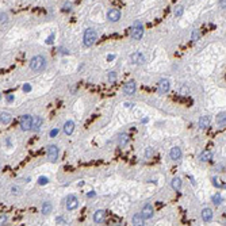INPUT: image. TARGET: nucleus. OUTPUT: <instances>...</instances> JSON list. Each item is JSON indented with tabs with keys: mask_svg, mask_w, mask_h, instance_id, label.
<instances>
[{
	"mask_svg": "<svg viewBox=\"0 0 226 226\" xmlns=\"http://www.w3.org/2000/svg\"><path fill=\"white\" fill-rule=\"evenodd\" d=\"M11 115L8 114V112L6 111H2V114H0V122H2V125H8L11 122Z\"/></svg>",
	"mask_w": 226,
	"mask_h": 226,
	"instance_id": "f3484780",
	"label": "nucleus"
},
{
	"mask_svg": "<svg viewBox=\"0 0 226 226\" xmlns=\"http://www.w3.org/2000/svg\"><path fill=\"white\" fill-rule=\"evenodd\" d=\"M104 217H106V213H104L103 210H98V211L93 214V221H95L96 224H102L104 221Z\"/></svg>",
	"mask_w": 226,
	"mask_h": 226,
	"instance_id": "2eb2a0df",
	"label": "nucleus"
},
{
	"mask_svg": "<svg viewBox=\"0 0 226 226\" xmlns=\"http://www.w3.org/2000/svg\"><path fill=\"white\" fill-rule=\"evenodd\" d=\"M217 122H218V125H221V126H226V114H221V115H218Z\"/></svg>",
	"mask_w": 226,
	"mask_h": 226,
	"instance_id": "5701e85b",
	"label": "nucleus"
},
{
	"mask_svg": "<svg viewBox=\"0 0 226 226\" xmlns=\"http://www.w3.org/2000/svg\"><path fill=\"white\" fill-rule=\"evenodd\" d=\"M48 183H49V179L45 177V176H41L40 179H38V184L40 186H45V184H48Z\"/></svg>",
	"mask_w": 226,
	"mask_h": 226,
	"instance_id": "bb28decb",
	"label": "nucleus"
},
{
	"mask_svg": "<svg viewBox=\"0 0 226 226\" xmlns=\"http://www.w3.org/2000/svg\"><path fill=\"white\" fill-rule=\"evenodd\" d=\"M45 67H46V60H45V57H42V56H35V57L31 58V61H30V68H31V71L40 72V71H44Z\"/></svg>",
	"mask_w": 226,
	"mask_h": 226,
	"instance_id": "f257e3e1",
	"label": "nucleus"
},
{
	"mask_svg": "<svg viewBox=\"0 0 226 226\" xmlns=\"http://www.w3.org/2000/svg\"><path fill=\"white\" fill-rule=\"evenodd\" d=\"M41 125H42V119L40 116H35V118H33V130L38 131L41 129Z\"/></svg>",
	"mask_w": 226,
	"mask_h": 226,
	"instance_id": "4be33fe9",
	"label": "nucleus"
},
{
	"mask_svg": "<svg viewBox=\"0 0 226 226\" xmlns=\"http://www.w3.org/2000/svg\"><path fill=\"white\" fill-rule=\"evenodd\" d=\"M199 38H200L199 31H198V30H194V31H192V35H191V40H192V41H198Z\"/></svg>",
	"mask_w": 226,
	"mask_h": 226,
	"instance_id": "cd10ccee",
	"label": "nucleus"
},
{
	"mask_svg": "<svg viewBox=\"0 0 226 226\" xmlns=\"http://www.w3.org/2000/svg\"><path fill=\"white\" fill-rule=\"evenodd\" d=\"M48 157L50 158L52 162H56L57 161V157H58V148L56 145H49L48 146Z\"/></svg>",
	"mask_w": 226,
	"mask_h": 226,
	"instance_id": "39448f33",
	"label": "nucleus"
},
{
	"mask_svg": "<svg viewBox=\"0 0 226 226\" xmlns=\"http://www.w3.org/2000/svg\"><path fill=\"white\" fill-rule=\"evenodd\" d=\"M73 130H75V123H73L72 120H67V122L64 123V133L67 135H71L73 133Z\"/></svg>",
	"mask_w": 226,
	"mask_h": 226,
	"instance_id": "ddd939ff",
	"label": "nucleus"
},
{
	"mask_svg": "<svg viewBox=\"0 0 226 226\" xmlns=\"http://www.w3.org/2000/svg\"><path fill=\"white\" fill-rule=\"evenodd\" d=\"M21 129L23 131H29L33 129V116L31 115H23L21 118Z\"/></svg>",
	"mask_w": 226,
	"mask_h": 226,
	"instance_id": "7ed1b4c3",
	"label": "nucleus"
},
{
	"mask_svg": "<svg viewBox=\"0 0 226 226\" xmlns=\"http://www.w3.org/2000/svg\"><path fill=\"white\" fill-rule=\"evenodd\" d=\"M92 196H95V192H91V194H88V198H92Z\"/></svg>",
	"mask_w": 226,
	"mask_h": 226,
	"instance_id": "a19ab883",
	"label": "nucleus"
},
{
	"mask_svg": "<svg viewBox=\"0 0 226 226\" xmlns=\"http://www.w3.org/2000/svg\"><path fill=\"white\" fill-rule=\"evenodd\" d=\"M118 141H119V145H122V146L126 145L127 141H129V135H127V134H120Z\"/></svg>",
	"mask_w": 226,
	"mask_h": 226,
	"instance_id": "b1692460",
	"label": "nucleus"
},
{
	"mask_svg": "<svg viewBox=\"0 0 226 226\" xmlns=\"http://www.w3.org/2000/svg\"><path fill=\"white\" fill-rule=\"evenodd\" d=\"M171 85H169V81L167 79H161L158 81V92L160 93H167L169 91Z\"/></svg>",
	"mask_w": 226,
	"mask_h": 226,
	"instance_id": "9d476101",
	"label": "nucleus"
},
{
	"mask_svg": "<svg viewBox=\"0 0 226 226\" xmlns=\"http://www.w3.org/2000/svg\"><path fill=\"white\" fill-rule=\"evenodd\" d=\"M171 186H172V188L175 191H179L181 188V179L180 177H173L172 179V183H171Z\"/></svg>",
	"mask_w": 226,
	"mask_h": 226,
	"instance_id": "6ab92c4d",
	"label": "nucleus"
},
{
	"mask_svg": "<svg viewBox=\"0 0 226 226\" xmlns=\"http://www.w3.org/2000/svg\"><path fill=\"white\" fill-rule=\"evenodd\" d=\"M23 91H25V92H30L31 91V85L30 84H25V85H23Z\"/></svg>",
	"mask_w": 226,
	"mask_h": 226,
	"instance_id": "2f4dec72",
	"label": "nucleus"
},
{
	"mask_svg": "<svg viewBox=\"0 0 226 226\" xmlns=\"http://www.w3.org/2000/svg\"><path fill=\"white\" fill-rule=\"evenodd\" d=\"M141 214H142V217H144V219H150L154 215V210H153V207H152L150 205H146L145 207L142 209V211H141Z\"/></svg>",
	"mask_w": 226,
	"mask_h": 226,
	"instance_id": "9b49d317",
	"label": "nucleus"
},
{
	"mask_svg": "<svg viewBox=\"0 0 226 226\" xmlns=\"http://www.w3.org/2000/svg\"><path fill=\"white\" fill-rule=\"evenodd\" d=\"M107 19L110 22H118L120 19V11L119 10H115V8H111L108 10L107 12Z\"/></svg>",
	"mask_w": 226,
	"mask_h": 226,
	"instance_id": "423d86ee",
	"label": "nucleus"
},
{
	"mask_svg": "<svg viewBox=\"0 0 226 226\" xmlns=\"http://www.w3.org/2000/svg\"><path fill=\"white\" fill-rule=\"evenodd\" d=\"M144 217H142V214H135V215L133 217V225H135V226H141V225H144Z\"/></svg>",
	"mask_w": 226,
	"mask_h": 226,
	"instance_id": "412c9836",
	"label": "nucleus"
},
{
	"mask_svg": "<svg viewBox=\"0 0 226 226\" xmlns=\"http://www.w3.org/2000/svg\"><path fill=\"white\" fill-rule=\"evenodd\" d=\"M211 158H213V153H211V152H209V150H205V152H202V153L199 154V160H200V161H203V162L210 161Z\"/></svg>",
	"mask_w": 226,
	"mask_h": 226,
	"instance_id": "a211bd4d",
	"label": "nucleus"
},
{
	"mask_svg": "<svg viewBox=\"0 0 226 226\" xmlns=\"http://www.w3.org/2000/svg\"><path fill=\"white\" fill-rule=\"evenodd\" d=\"M57 224H60V225H65L64 218H57Z\"/></svg>",
	"mask_w": 226,
	"mask_h": 226,
	"instance_id": "c9c22d12",
	"label": "nucleus"
},
{
	"mask_svg": "<svg viewBox=\"0 0 226 226\" xmlns=\"http://www.w3.org/2000/svg\"><path fill=\"white\" fill-rule=\"evenodd\" d=\"M219 6L222 8H226V0H219Z\"/></svg>",
	"mask_w": 226,
	"mask_h": 226,
	"instance_id": "f704fd0d",
	"label": "nucleus"
},
{
	"mask_svg": "<svg viewBox=\"0 0 226 226\" xmlns=\"http://www.w3.org/2000/svg\"><path fill=\"white\" fill-rule=\"evenodd\" d=\"M114 58H115V56H114V54H110V56L107 57V60H108V61H111V60H114Z\"/></svg>",
	"mask_w": 226,
	"mask_h": 226,
	"instance_id": "ea45409f",
	"label": "nucleus"
},
{
	"mask_svg": "<svg viewBox=\"0 0 226 226\" xmlns=\"http://www.w3.org/2000/svg\"><path fill=\"white\" fill-rule=\"evenodd\" d=\"M79 206V199L75 195H69L67 198V209L68 210H75Z\"/></svg>",
	"mask_w": 226,
	"mask_h": 226,
	"instance_id": "0eeeda50",
	"label": "nucleus"
},
{
	"mask_svg": "<svg viewBox=\"0 0 226 226\" xmlns=\"http://www.w3.org/2000/svg\"><path fill=\"white\" fill-rule=\"evenodd\" d=\"M7 221V218H6V215H2V218H0V222H2V225L4 224V222Z\"/></svg>",
	"mask_w": 226,
	"mask_h": 226,
	"instance_id": "4c0bfd02",
	"label": "nucleus"
},
{
	"mask_svg": "<svg viewBox=\"0 0 226 226\" xmlns=\"http://www.w3.org/2000/svg\"><path fill=\"white\" fill-rule=\"evenodd\" d=\"M14 100V95H7V102H12Z\"/></svg>",
	"mask_w": 226,
	"mask_h": 226,
	"instance_id": "e433bc0d",
	"label": "nucleus"
},
{
	"mask_svg": "<svg viewBox=\"0 0 226 226\" xmlns=\"http://www.w3.org/2000/svg\"><path fill=\"white\" fill-rule=\"evenodd\" d=\"M169 156H171V158H172V160H175V161L180 160L181 158V150H180V148H177V146L172 148V149H171V152H169Z\"/></svg>",
	"mask_w": 226,
	"mask_h": 226,
	"instance_id": "f8f14e48",
	"label": "nucleus"
},
{
	"mask_svg": "<svg viewBox=\"0 0 226 226\" xmlns=\"http://www.w3.org/2000/svg\"><path fill=\"white\" fill-rule=\"evenodd\" d=\"M0 22H2V25L7 23V14H6V12H2V14H0Z\"/></svg>",
	"mask_w": 226,
	"mask_h": 226,
	"instance_id": "c85d7f7f",
	"label": "nucleus"
},
{
	"mask_svg": "<svg viewBox=\"0 0 226 226\" xmlns=\"http://www.w3.org/2000/svg\"><path fill=\"white\" fill-rule=\"evenodd\" d=\"M58 134V129H53L52 131H50V137H56Z\"/></svg>",
	"mask_w": 226,
	"mask_h": 226,
	"instance_id": "72a5a7b5",
	"label": "nucleus"
},
{
	"mask_svg": "<svg viewBox=\"0 0 226 226\" xmlns=\"http://www.w3.org/2000/svg\"><path fill=\"white\" fill-rule=\"evenodd\" d=\"M131 38L133 40H141V38L144 37V27L141 25H135L134 27H131Z\"/></svg>",
	"mask_w": 226,
	"mask_h": 226,
	"instance_id": "20e7f679",
	"label": "nucleus"
},
{
	"mask_svg": "<svg viewBox=\"0 0 226 226\" xmlns=\"http://www.w3.org/2000/svg\"><path fill=\"white\" fill-rule=\"evenodd\" d=\"M123 92H125V95H133L135 92V83L133 80L127 81V83L123 85Z\"/></svg>",
	"mask_w": 226,
	"mask_h": 226,
	"instance_id": "6e6552de",
	"label": "nucleus"
},
{
	"mask_svg": "<svg viewBox=\"0 0 226 226\" xmlns=\"http://www.w3.org/2000/svg\"><path fill=\"white\" fill-rule=\"evenodd\" d=\"M52 203L50 202H44V205H42V214L44 215H48V214L52 213Z\"/></svg>",
	"mask_w": 226,
	"mask_h": 226,
	"instance_id": "aec40b11",
	"label": "nucleus"
},
{
	"mask_svg": "<svg viewBox=\"0 0 226 226\" xmlns=\"http://www.w3.org/2000/svg\"><path fill=\"white\" fill-rule=\"evenodd\" d=\"M210 122H211L210 116H207V115L200 116V118H199V127L200 129H207L210 126Z\"/></svg>",
	"mask_w": 226,
	"mask_h": 226,
	"instance_id": "4468645a",
	"label": "nucleus"
},
{
	"mask_svg": "<svg viewBox=\"0 0 226 226\" xmlns=\"http://www.w3.org/2000/svg\"><path fill=\"white\" fill-rule=\"evenodd\" d=\"M115 79H116V75H115L114 72H110V73H108V80H110L111 83H112V81H115Z\"/></svg>",
	"mask_w": 226,
	"mask_h": 226,
	"instance_id": "7c9ffc66",
	"label": "nucleus"
},
{
	"mask_svg": "<svg viewBox=\"0 0 226 226\" xmlns=\"http://www.w3.org/2000/svg\"><path fill=\"white\" fill-rule=\"evenodd\" d=\"M213 203L217 205V206H219L222 203V196L219 195V194H215V195L213 196Z\"/></svg>",
	"mask_w": 226,
	"mask_h": 226,
	"instance_id": "393cba45",
	"label": "nucleus"
},
{
	"mask_svg": "<svg viewBox=\"0 0 226 226\" xmlns=\"http://www.w3.org/2000/svg\"><path fill=\"white\" fill-rule=\"evenodd\" d=\"M52 42H53V35H50L48 38V41H46V44H52Z\"/></svg>",
	"mask_w": 226,
	"mask_h": 226,
	"instance_id": "58836bf2",
	"label": "nucleus"
},
{
	"mask_svg": "<svg viewBox=\"0 0 226 226\" xmlns=\"http://www.w3.org/2000/svg\"><path fill=\"white\" fill-rule=\"evenodd\" d=\"M130 60H131V62H134V64L141 65V64H144V62H145V56H144L142 53L137 52V53H133V54H131V56H130Z\"/></svg>",
	"mask_w": 226,
	"mask_h": 226,
	"instance_id": "1a4fd4ad",
	"label": "nucleus"
},
{
	"mask_svg": "<svg viewBox=\"0 0 226 226\" xmlns=\"http://www.w3.org/2000/svg\"><path fill=\"white\" fill-rule=\"evenodd\" d=\"M71 8H72V3L71 2H67L64 4V8H62V10H64V11H71Z\"/></svg>",
	"mask_w": 226,
	"mask_h": 226,
	"instance_id": "c756f323",
	"label": "nucleus"
},
{
	"mask_svg": "<svg viewBox=\"0 0 226 226\" xmlns=\"http://www.w3.org/2000/svg\"><path fill=\"white\" fill-rule=\"evenodd\" d=\"M98 40V34H96V31L93 29H87L84 33V45L85 46H92L93 44L96 42Z\"/></svg>",
	"mask_w": 226,
	"mask_h": 226,
	"instance_id": "f03ea898",
	"label": "nucleus"
},
{
	"mask_svg": "<svg viewBox=\"0 0 226 226\" xmlns=\"http://www.w3.org/2000/svg\"><path fill=\"white\" fill-rule=\"evenodd\" d=\"M183 11H184L183 6H177L176 8H175V15H176V16H181V15H183Z\"/></svg>",
	"mask_w": 226,
	"mask_h": 226,
	"instance_id": "a878e982",
	"label": "nucleus"
},
{
	"mask_svg": "<svg viewBox=\"0 0 226 226\" xmlns=\"http://www.w3.org/2000/svg\"><path fill=\"white\" fill-rule=\"evenodd\" d=\"M202 218H203L205 222H209L213 219V210L211 209H203V211H202Z\"/></svg>",
	"mask_w": 226,
	"mask_h": 226,
	"instance_id": "dca6fc26",
	"label": "nucleus"
},
{
	"mask_svg": "<svg viewBox=\"0 0 226 226\" xmlns=\"http://www.w3.org/2000/svg\"><path fill=\"white\" fill-rule=\"evenodd\" d=\"M145 154H146V157H150V156L153 154V149H152V148H148V149H146V153H145Z\"/></svg>",
	"mask_w": 226,
	"mask_h": 226,
	"instance_id": "473e14b6",
	"label": "nucleus"
}]
</instances>
